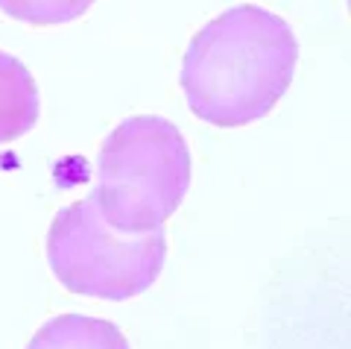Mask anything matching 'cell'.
<instances>
[{
    "label": "cell",
    "mask_w": 351,
    "mask_h": 349,
    "mask_svg": "<svg viewBox=\"0 0 351 349\" xmlns=\"http://www.w3.org/2000/svg\"><path fill=\"white\" fill-rule=\"evenodd\" d=\"M299 41L281 15L234 6L191 38L182 91L191 112L214 126H246L267 117L287 94Z\"/></svg>",
    "instance_id": "1"
},
{
    "label": "cell",
    "mask_w": 351,
    "mask_h": 349,
    "mask_svg": "<svg viewBox=\"0 0 351 349\" xmlns=\"http://www.w3.org/2000/svg\"><path fill=\"white\" fill-rule=\"evenodd\" d=\"M188 188L191 150L176 124L138 115L103 141L91 197L114 229H161L182 205Z\"/></svg>",
    "instance_id": "2"
},
{
    "label": "cell",
    "mask_w": 351,
    "mask_h": 349,
    "mask_svg": "<svg viewBox=\"0 0 351 349\" xmlns=\"http://www.w3.org/2000/svg\"><path fill=\"white\" fill-rule=\"evenodd\" d=\"M167 258L164 229L123 232L94 197L71 203L50 223L47 261L64 291L94 300H132L152 288Z\"/></svg>",
    "instance_id": "3"
},
{
    "label": "cell",
    "mask_w": 351,
    "mask_h": 349,
    "mask_svg": "<svg viewBox=\"0 0 351 349\" xmlns=\"http://www.w3.org/2000/svg\"><path fill=\"white\" fill-rule=\"evenodd\" d=\"M38 85L24 62L0 50V144L27 135L38 121Z\"/></svg>",
    "instance_id": "4"
},
{
    "label": "cell",
    "mask_w": 351,
    "mask_h": 349,
    "mask_svg": "<svg viewBox=\"0 0 351 349\" xmlns=\"http://www.w3.org/2000/svg\"><path fill=\"white\" fill-rule=\"evenodd\" d=\"M27 349H129L114 323L85 314H59L41 326Z\"/></svg>",
    "instance_id": "5"
},
{
    "label": "cell",
    "mask_w": 351,
    "mask_h": 349,
    "mask_svg": "<svg viewBox=\"0 0 351 349\" xmlns=\"http://www.w3.org/2000/svg\"><path fill=\"white\" fill-rule=\"evenodd\" d=\"M97 0H0V9L32 27H59L82 18Z\"/></svg>",
    "instance_id": "6"
}]
</instances>
